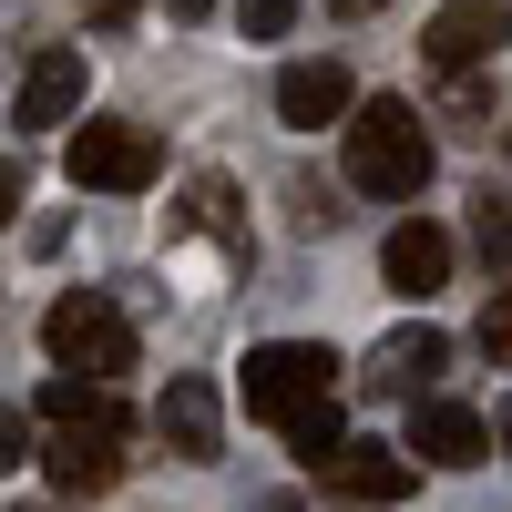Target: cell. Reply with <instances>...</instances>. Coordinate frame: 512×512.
<instances>
[{
    "label": "cell",
    "instance_id": "obj_18",
    "mask_svg": "<svg viewBox=\"0 0 512 512\" xmlns=\"http://www.w3.org/2000/svg\"><path fill=\"white\" fill-rule=\"evenodd\" d=\"M482 359L512 369V287H492V308H482Z\"/></svg>",
    "mask_w": 512,
    "mask_h": 512
},
{
    "label": "cell",
    "instance_id": "obj_4",
    "mask_svg": "<svg viewBox=\"0 0 512 512\" xmlns=\"http://www.w3.org/2000/svg\"><path fill=\"white\" fill-rule=\"evenodd\" d=\"M72 164V185H93V195H144L164 175V144L144 134V123H82V134L62 144Z\"/></svg>",
    "mask_w": 512,
    "mask_h": 512
},
{
    "label": "cell",
    "instance_id": "obj_26",
    "mask_svg": "<svg viewBox=\"0 0 512 512\" xmlns=\"http://www.w3.org/2000/svg\"><path fill=\"white\" fill-rule=\"evenodd\" d=\"M267 512H287V502H267Z\"/></svg>",
    "mask_w": 512,
    "mask_h": 512
},
{
    "label": "cell",
    "instance_id": "obj_25",
    "mask_svg": "<svg viewBox=\"0 0 512 512\" xmlns=\"http://www.w3.org/2000/svg\"><path fill=\"white\" fill-rule=\"evenodd\" d=\"M338 11H379V0H338Z\"/></svg>",
    "mask_w": 512,
    "mask_h": 512
},
{
    "label": "cell",
    "instance_id": "obj_11",
    "mask_svg": "<svg viewBox=\"0 0 512 512\" xmlns=\"http://www.w3.org/2000/svg\"><path fill=\"white\" fill-rule=\"evenodd\" d=\"M41 420H52V431H134V410L113 400V379H82V369L41 379Z\"/></svg>",
    "mask_w": 512,
    "mask_h": 512
},
{
    "label": "cell",
    "instance_id": "obj_1",
    "mask_svg": "<svg viewBox=\"0 0 512 512\" xmlns=\"http://www.w3.org/2000/svg\"><path fill=\"white\" fill-rule=\"evenodd\" d=\"M338 134H349V185H359V195L410 205L420 185H431V134H420L410 103H359Z\"/></svg>",
    "mask_w": 512,
    "mask_h": 512
},
{
    "label": "cell",
    "instance_id": "obj_21",
    "mask_svg": "<svg viewBox=\"0 0 512 512\" xmlns=\"http://www.w3.org/2000/svg\"><path fill=\"white\" fill-rule=\"evenodd\" d=\"M21 216V164H0V226Z\"/></svg>",
    "mask_w": 512,
    "mask_h": 512
},
{
    "label": "cell",
    "instance_id": "obj_5",
    "mask_svg": "<svg viewBox=\"0 0 512 512\" xmlns=\"http://www.w3.org/2000/svg\"><path fill=\"white\" fill-rule=\"evenodd\" d=\"M512 41V11H492V0H451V11H431V31H420V52H431V72H482L492 52Z\"/></svg>",
    "mask_w": 512,
    "mask_h": 512
},
{
    "label": "cell",
    "instance_id": "obj_9",
    "mask_svg": "<svg viewBox=\"0 0 512 512\" xmlns=\"http://www.w3.org/2000/svg\"><path fill=\"white\" fill-rule=\"evenodd\" d=\"M410 451L441 461V472H472V461L492 451V420L461 410V400H420V410H410Z\"/></svg>",
    "mask_w": 512,
    "mask_h": 512
},
{
    "label": "cell",
    "instance_id": "obj_6",
    "mask_svg": "<svg viewBox=\"0 0 512 512\" xmlns=\"http://www.w3.org/2000/svg\"><path fill=\"white\" fill-rule=\"evenodd\" d=\"M154 431H164L175 461H216V451H226V400H216V379H164Z\"/></svg>",
    "mask_w": 512,
    "mask_h": 512
},
{
    "label": "cell",
    "instance_id": "obj_12",
    "mask_svg": "<svg viewBox=\"0 0 512 512\" xmlns=\"http://www.w3.org/2000/svg\"><path fill=\"white\" fill-rule=\"evenodd\" d=\"M379 267H390V287H400V297H431V287L451 277V236H441L431 216H410V226H390Z\"/></svg>",
    "mask_w": 512,
    "mask_h": 512
},
{
    "label": "cell",
    "instance_id": "obj_23",
    "mask_svg": "<svg viewBox=\"0 0 512 512\" xmlns=\"http://www.w3.org/2000/svg\"><path fill=\"white\" fill-rule=\"evenodd\" d=\"M164 11H175V21H205V11H216V0H164Z\"/></svg>",
    "mask_w": 512,
    "mask_h": 512
},
{
    "label": "cell",
    "instance_id": "obj_24",
    "mask_svg": "<svg viewBox=\"0 0 512 512\" xmlns=\"http://www.w3.org/2000/svg\"><path fill=\"white\" fill-rule=\"evenodd\" d=\"M492 441H502V451H512V400H502V420H492Z\"/></svg>",
    "mask_w": 512,
    "mask_h": 512
},
{
    "label": "cell",
    "instance_id": "obj_15",
    "mask_svg": "<svg viewBox=\"0 0 512 512\" xmlns=\"http://www.w3.org/2000/svg\"><path fill=\"white\" fill-rule=\"evenodd\" d=\"M185 226H216V236L246 256V226H236V185H226V175H195V185H185Z\"/></svg>",
    "mask_w": 512,
    "mask_h": 512
},
{
    "label": "cell",
    "instance_id": "obj_13",
    "mask_svg": "<svg viewBox=\"0 0 512 512\" xmlns=\"http://www.w3.org/2000/svg\"><path fill=\"white\" fill-rule=\"evenodd\" d=\"M441 359H451V338L441 328H390V338H379V359H369V390H431V379H441Z\"/></svg>",
    "mask_w": 512,
    "mask_h": 512
},
{
    "label": "cell",
    "instance_id": "obj_7",
    "mask_svg": "<svg viewBox=\"0 0 512 512\" xmlns=\"http://www.w3.org/2000/svg\"><path fill=\"white\" fill-rule=\"evenodd\" d=\"M31 461H41L52 492H72V502H82V492H113V482H123V431H52Z\"/></svg>",
    "mask_w": 512,
    "mask_h": 512
},
{
    "label": "cell",
    "instance_id": "obj_20",
    "mask_svg": "<svg viewBox=\"0 0 512 512\" xmlns=\"http://www.w3.org/2000/svg\"><path fill=\"white\" fill-rule=\"evenodd\" d=\"M21 461H31V420L0 410V472H21Z\"/></svg>",
    "mask_w": 512,
    "mask_h": 512
},
{
    "label": "cell",
    "instance_id": "obj_17",
    "mask_svg": "<svg viewBox=\"0 0 512 512\" xmlns=\"http://www.w3.org/2000/svg\"><path fill=\"white\" fill-rule=\"evenodd\" d=\"M287 441H297V461H328L338 441H349V420H338V400H328V410H308V420H297Z\"/></svg>",
    "mask_w": 512,
    "mask_h": 512
},
{
    "label": "cell",
    "instance_id": "obj_10",
    "mask_svg": "<svg viewBox=\"0 0 512 512\" xmlns=\"http://www.w3.org/2000/svg\"><path fill=\"white\" fill-rule=\"evenodd\" d=\"M277 113L297 123V134H328V123H349V113H359V93H349V72H338V62H287Z\"/></svg>",
    "mask_w": 512,
    "mask_h": 512
},
{
    "label": "cell",
    "instance_id": "obj_19",
    "mask_svg": "<svg viewBox=\"0 0 512 512\" xmlns=\"http://www.w3.org/2000/svg\"><path fill=\"white\" fill-rule=\"evenodd\" d=\"M236 21H246V41H287L297 0H236Z\"/></svg>",
    "mask_w": 512,
    "mask_h": 512
},
{
    "label": "cell",
    "instance_id": "obj_14",
    "mask_svg": "<svg viewBox=\"0 0 512 512\" xmlns=\"http://www.w3.org/2000/svg\"><path fill=\"white\" fill-rule=\"evenodd\" d=\"M72 113H82V52H41L21 72V123L52 134V123H72Z\"/></svg>",
    "mask_w": 512,
    "mask_h": 512
},
{
    "label": "cell",
    "instance_id": "obj_3",
    "mask_svg": "<svg viewBox=\"0 0 512 512\" xmlns=\"http://www.w3.org/2000/svg\"><path fill=\"white\" fill-rule=\"evenodd\" d=\"M41 349L62 369H82V379H113V369H134V318H123L103 287H72V297H52V318H41Z\"/></svg>",
    "mask_w": 512,
    "mask_h": 512
},
{
    "label": "cell",
    "instance_id": "obj_8",
    "mask_svg": "<svg viewBox=\"0 0 512 512\" xmlns=\"http://www.w3.org/2000/svg\"><path fill=\"white\" fill-rule=\"evenodd\" d=\"M308 472H318L338 502H400V492H410V461H400L390 441H338L328 461H308Z\"/></svg>",
    "mask_w": 512,
    "mask_h": 512
},
{
    "label": "cell",
    "instance_id": "obj_22",
    "mask_svg": "<svg viewBox=\"0 0 512 512\" xmlns=\"http://www.w3.org/2000/svg\"><path fill=\"white\" fill-rule=\"evenodd\" d=\"M82 11H93L103 31H123V21H134V0H82Z\"/></svg>",
    "mask_w": 512,
    "mask_h": 512
},
{
    "label": "cell",
    "instance_id": "obj_2",
    "mask_svg": "<svg viewBox=\"0 0 512 512\" xmlns=\"http://www.w3.org/2000/svg\"><path fill=\"white\" fill-rule=\"evenodd\" d=\"M328 400H338V359L318 338H267V349H246V420L297 431V420L328 410Z\"/></svg>",
    "mask_w": 512,
    "mask_h": 512
},
{
    "label": "cell",
    "instance_id": "obj_16",
    "mask_svg": "<svg viewBox=\"0 0 512 512\" xmlns=\"http://www.w3.org/2000/svg\"><path fill=\"white\" fill-rule=\"evenodd\" d=\"M472 246H482V267H512V195L472 205Z\"/></svg>",
    "mask_w": 512,
    "mask_h": 512
}]
</instances>
